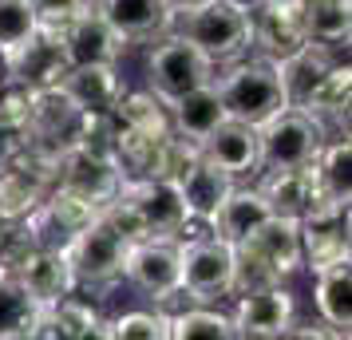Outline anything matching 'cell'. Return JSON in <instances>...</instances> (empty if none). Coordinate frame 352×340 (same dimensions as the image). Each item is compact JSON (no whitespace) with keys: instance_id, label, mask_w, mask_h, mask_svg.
I'll return each mask as SVG.
<instances>
[{"instance_id":"21","label":"cell","mask_w":352,"mask_h":340,"mask_svg":"<svg viewBox=\"0 0 352 340\" xmlns=\"http://www.w3.org/2000/svg\"><path fill=\"white\" fill-rule=\"evenodd\" d=\"M340 60H349V52H336V48H329V44H317V40H309L301 52H293L289 60H281L277 71H281V83H285L289 107H301L305 99H309V91H313Z\"/></svg>"},{"instance_id":"14","label":"cell","mask_w":352,"mask_h":340,"mask_svg":"<svg viewBox=\"0 0 352 340\" xmlns=\"http://www.w3.org/2000/svg\"><path fill=\"white\" fill-rule=\"evenodd\" d=\"M198 150H202V162H210L214 170L230 174L234 182L261 174V146H257V127H245V123L222 119V123L210 131L202 143H198Z\"/></svg>"},{"instance_id":"2","label":"cell","mask_w":352,"mask_h":340,"mask_svg":"<svg viewBox=\"0 0 352 340\" xmlns=\"http://www.w3.org/2000/svg\"><path fill=\"white\" fill-rule=\"evenodd\" d=\"M170 32L190 40L214 64H234L250 56V4L245 0H202L190 8H175Z\"/></svg>"},{"instance_id":"29","label":"cell","mask_w":352,"mask_h":340,"mask_svg":"<svg viewBox=\"0 0 352 340\" xmlns=\"http://www.w3.org/2000/svg\"><path fill=\"white\" fill-rule=\"evenodd\" d=\"M111 119L119 123L123 131H135V135H146V139H162V135H170V111H166V103L159 95H151L146 87L139 91H123V99L115 103Z\"/></svg>"},{"instance_id":"27","label":"cell","mask_w":352,"mask_h":340,"mask_svg":"<svg viewBox=\"0 0 352 340\" xmlns=\"http://www.w3.org/2000/svg\"><path fill=\"white\" fill-rule=\"evenodd\" d=\"M313 179L324 206H349L352 202V143L349 135H329L313 162Z\"/></svg>"},{"instance_id":"10","label":"cell","mask_w":352,"mask_h":340,"mask_svg":"<svg viewBox=\"0 0 352 340\" xmlns=\"http://www.w3.org/2000/svg\"><path fill=\"white\" fill-rule=\"evenodd\" d=\"M123 258H127V242L103 218H96L67 249V261H72V273H76L80 289H103V285L119 281Z\"/></svg>"},{"instance_id":"22","label":"cell","mask_w":352,"mask_h":340,"mask_svg":"<svg viewBox=\"0 0 352 340\" xmlns=\"http://www.w3.org/2000/svg\"><path fill=\"white\" fill-rule=\"evenodd\" d=\"M16 281L24 285V293L32 297L36 305H56V301H64L67 293H76V273H72V261L67 253H52V249H36L32 258L20 265Z\"/></svg>"},{"instance_id":"38","label":"cell","mask_w":352,"mask_h":340,"mask_svg":"<svg viewBox=\"0 0 352 340\" xmlns=\"http://www.w3.org/2000/svg\"><path fill=\"white\" fill-rule=\"evenodd\" d=\"M28 4H32V12H36L40 32H60L76 16H83L96 0H28Z\"/></svg>"},{"instance_id":"17","label":"cell","mask_w":352,"mask_h":340,"mask_svg":"<svg viewBox=\"0 0 352 340\" xmlns=\"http://www.w3.org/2000/svg\"><path fill=\"white\" fill-rule=\"evenodd\" d=\"M60 48H64L67 67H91V64H119L123 40L107 28V20L96 12V4L76 16L67 28H60Z\"/></svg>"},{"instance_id":"6","label":"cell","mask_w":352,"mask_h":340,"mask_svg":"<svg viewBox=\"0 0 352 340\" xmlns=\"http://www.w3.org/2000/svg\"><path fill=\"white\" fill-rule=\"evenodd\" d=\"M123 281L155 308H166L182 297V269H178V242L151 238L131 242L123 258Z\"/></svg>"},{"instance_id":"31","label":"cell","mask_w":352,"mask_h":340,"mask_svg":"<svg viewBox=\"0 0 352 340\" xmlns=\"http://www.w3.org/2000/svg\"><path fill=\"white\" fill-rule=\"evenodd\" d=\"M305 24H309V40L329 44L336 52H349V36H352L349 0H309L305 4Z\"/></svg>"},{"instance_id":"39","label":"cell","mask_w":352,"mask_h":340,"mask_svg":"<svg viewBox=\"0 0 352 340\" xmlns=\"http://www.w3.org/2000/svg\"><path fill=\"white\" fill-rule=\"evenodd\" d=\"M28 340H76V337H72V328L56 317V308L44 305L36 313V321L28 324Z\"/></svg>"},{"instance_id":"23","label":"cell","mask_w":352,"mask_h":340,"mask_svg":"<svg viewBox=\"0 0 352 340\" xmlns=\"http://www.w3.org/2000/svg\"><path fill=\"white\" fill-rule=\"evenodd\" d=\"M349 103H352V67H349V60H340L309 91V99L301 103V111L313 115L329 135H349Z\"/></svg>"},{"instance_id":"15","label":"cell","mask_w":352,"mask_h":340,"mask_svg":"<svg viewBox=\"0 0 352 340\" xmlns=\"http://www.w3.org/2000/svg\"><path fill=\"white\" fill-rule=\"evenodd\" d=\"M96 12L123 44H151L175 24L170 0H96Z\"/></svg>"},{"instance_id":"11","label":"cell","mask_w":352,"mask_h":340,"mask_svg":"<svg viewBox=\"0 0 352 340\" xmlns=\"http://www.w3.org/2000/svg\"><path fill=\"white\" fill-rule=\"evenodd\" d=\"M56 186L83 198V202H91L96 210H103L107 202H115L119 186H123V174H119L115 159L80 150V146H67L60 155V162H56Z\"/></svg>"},{"instance_id":"20","label":"cell","mask_w":352,"mask_h":340,"mask_svg":"<svg viewBox=\"0 0 352 340\" xmlns=\"http://www.w3.org/2000/svg\"><path fill=\"white\" fill-rule=\"evenodd\" d=\"M238 245L254 249L281 281L301 269V234H297V222H293V218H277V214H273V218H265V222Z\"/></svg>"},{"instance_id":"24","label":"cell","mask_w":352,"mask_h":340,"mask_svg":"<svg viewBox=\"0 0 352 340\" xmlns=\"http://www.w3.org/2000/svg\"><path fill=\"white\" fill-rule=\"evenodd\" d=\"M234 186H238V182L230 179V174H222V170H214L210 162H194L190 170H186V179L178 182L175 190H178V198H182V206H186V218L210 226L214 214L222 210V202L230 198Z\"/></svg>"},{"instance_id":"37","label":"cell","mask_w":352,"mask_h":340,"mask_svg":"<svg viewBox=\"0 0 352 340\" xmlns=\"http://www.w3.org/2000/svg\"><path fill=\"white\" fill-rule=\"evenodd\" d=\"M36 253L28 222H0V277H16L20 265Z\"/></svg>"},{"instance_id":"32","label":"cell","mask_w":352,"mask_h":340,"mask_svg":"<svg viewBox=\"0 0 352 340\" xmlns=\"http://www.w3.org/2000/svg\"><path fill=\"white\" fill-rule=\"evenodd\" d=\"M170 340H238L230 313L218 305H186L170 313Z\"/></svg>"},{"instance_id":"25","label":"cell","mask_w":352,"mask_h":340,"mask_svg":"<svg viewBox=\"0 0 352 340\" xmlns=\"http://www.w3.org/2000/svg\"><path fill=\"white\" fill-rule=\"evenodd\" d=\"M313 305L320 324L336 332L352 328V261H336L329 269L313 273Z\"/></svg>"},{"instance_id":"9","label":"cell","mask_w":352,"mask_h":340,"mask_svg":"<svg viewBox=\"0 0 352 340\" xmlns=\"http://www.w3.org/2000/svg\"><path fill=\"white\" fill-rule=\"evenodd\" d=\"M99 218V210L83 198L67 194L60 186H52V194L36 206L24 222H28V234H32L36 249H52V253H67L72 242L80 238L83 229Z\"/></svg>"},{"instance_id":"8","label":"cell","mask_w":352,"mask_h":340,"mask_svg":"<svg viewBox=\"0 0 352 340\" xmlns=\"http://www.w3.org/2000/svg\"><path fill=\"white\" fill-rule=\"evenodd\" d=\"M230 324L238 340H281L297 324V297L285 281L254 293H238L230 308Z\"/></svg>"},{"instance_id":"13","label":"cell","mask_w":352,"mask_h":340,"mask_svg":"<svg viewBox=\"0 0 352 340\" xmlns=\"http://www.w3.org/2000/svg\"><path fill=\"white\" fill-rule=\"evenodd\" d=\"M301 234V269L320 273L336 261H352L349 253V206H320L297 222Z\"/></svg>"},{"instance_id":"19","label":"cell","mask_w":352,"mask_h":340,"mask_svg":"<svg viewBox=\"0 0 352 340\" xmlns=\"http://www.w3.org/2000/svg\"><path fill=\"white\" fill-rule=\"evenodd\" d=\"M60 91L72 99V107L80 115H111L115 103L123 99L127 83L115 64H91V67H67L60 80Z\"/></svg>"},{"instance_id":"36","label":"cell","mask_w":352,"mask_h":340,"mask_svg":"<svg viewBox=\"0 0 352 340\" xmlns=\"http://www.w3.org/2000/svg\"><path fill=\"white\" fill-rule=\"evenodd\" d=\"M36 313H40V305L24 293L16 277H0V337L4 332H28Z\"/></svg>"},{"instance_id":"3","label":"cell","mask_w":352,"mask_h":340,"mask_svg":"<svg viewBox=\"0 0 352 340\" xmlns=\"http://www.w3.org/2000/svg\"><path fill=\"white\" fill-rule=\"evenodd\" d=\"M178 269H182V297L190 305H218L234 297V245L214 238L206 222H186L178 234Z\"/></svg>"},{"instance_id":"43","label":"cell","mask_w":352,"mask_h":340,"mask_svg":"<svg viewBox=\"0 0 352 340\" xmlns=\"http://www.w3.org/2000/svg\"><path fill=\"white\" fill-rule=\"evenodd\" d=\"M175 8H190V4H202V0H170Z\"/></svg>"},{"instance_id":"5","label":"cell","mask_w":352,"mask_h":340,"mask_svg":"<svg viewBox=\"0 0 352 340\" xmlns=\"http://www.w3.org/2000/svg\"><path fill=\"white\" fill-rule=\"evenodd\" d=\"M329 131L301 107H285L270 123L257 127V146H261V170H305L313 166Z\"/></svg>"},{"instance_id":"12","label":"cell","mask_w":352,"mask_h":340,"mask_svg":"<svg viewBox=\"0 0 352 340\" xmlns=\"http://www.w3.org/2000/svg\"><path fill=\"white\" fill-rule=\"evenodd\" d=\"M4 83L24 87V91H44V87H60L67 76V60L60 48V32H36L24 48L0 60Z\"/></svg>"},{"instance_id":"35","label":"cell","mask_w":352,"mask_h":340,"mask_svg":"<svg viewBox=\"0 0 352 340\" xmlns=\"http://www.w3.org/2000/svg\"><path fill=\"white\" fill-rule=\"evenodd\" d=\"M36 32H40V24H36L28 0H0V60L24 48Z\"/></svg>"},{"instance_id":"42","label":"cell","mask_w":352,"mask_h":340,"mask_svg":"<svg viewBox=\"0 0 352 340\" xmlns=\"http://www.w3.org/2000/svg\"><path fill=\"white\" fill-rule=\"evenodd\" d=\"M0 340H28V332H4Z\"/></svg>"},{"instance_id":"40","label":"cell","mask_w":352,"mask_h":340,"mask_svg":"<svg viewBox=\"0 0 352 340\" xmlns=\"http://www.w3.org/2000/svg\"><path fill=\"white\" fill-rule=\"evenodd\" d=\"M281 340H349V332H336V328H329V324L309 321V324H293Z\"/></svg>"},{"instance_id":"30","label":"cell","mask_w":352,"mask_h":340,"mask_svg":"<svg viewBox=\"0 0 352 340\" xmlns=\"http://www.w3.org/2000/svg\"><path fill=\"white\" fill-rule=\"evenodd\" d=\"M28 146V91L4 83L0 87V166L16 162Z\"/></svg>"},{"instance_id":"18","label":"cell","mask_w":352,"mask_h":340,"mask_svg":"<svg viewBox=\"0 0 352 340\" xmlns=\"http://www.w3.org/2000/svg\"><path fill=\"white\" fill-rule=\"evenodd\" d=\"M257 190L265 198L270 214L293 218V222H301V218H309L313 210L324 206L317 179H313V166H305V170H261Z\"/></svg>"},{"instance_id":"41","label":"cell","mask_w":352,"mask_h":340,"mask_svg":"<svg viewBox=\"0 0 352 340\" xmlns=\"http://www.w3.org/2000/svg\"><path fill=\"white\" fill-rule=\"evenodd\" d=\"M76 340H111V332H107V321H99L96 328H87V332H80Z\"/></svg>"},{"instance_id":"44","label":"cell","mask_w":352,"mask_h":340,"mask_svg":"<svg viewBox=\"0 0 352 340\" xmlns=\"http://www.w3.org/2000/svg\"><path fill=\"white\" fill-rule=\"evenodd\" d=\"M0 87H4V71H0Z\"/></svg>"},{"instance_id":"26","label":"cell","mask_w":352,"mask_h":340,"mask_svg":"<svg viewBox=\"0 0 352 340\" xmlns=\"http://www.w3.org/2000/svg\"><path fill=\"white\" fill-rule=\"evenodd\" d=\"M265 218H273V214H270V206H265L261 190H257V186H234L230 198L222 202V210L214 214L210 229H214V238L238 245V242H245Z\"/></svg>"},{"instance_id":"33","label":"cell","mask_w":352,"mask_h":340,"mask_svg":"<svg viewBox=\"0 0 352 340\" xmlns=\"http://www.w3.org/2000/svg\"><path fill=\"white\" fill-rule=\"evenodd\" d=\"M194 162H202L198 143H190V139H182V135H175V131H170V135H162V139H159L155 155H151V162H146V174H143V179L178 186V182L186 179V170H190Z\"/></svg>"},{"instance_id":"16","label":"cell","mask_w":352,"mask_h":340,"mask_svg":"<svg viewBox=\"0 0 352 340\" xmlns=\"http://www.w3.org/2000/svg\"><path fill=\"white\" fill-rule=\"evenodd\" d=\"M80 111L72 107V99L60 87H44V91H28V146L64 155L72 146Z\"/></svg>"},{"instance_id":"7","label":"cell","mask_w":352,"mask_h":340,"mask_svg":"<svg viewBox=\"0 0 352 340\" xmlns=\"http://www.w3.org/2000/svg\"><path fill=\"white\" fill-rule=\"evenodd\" d=\"M250 4V52L281 64L309 44L305 4L309 0H245Z\"/></svg>"},{"instance_id":"34","label":"cell","mask_w":352,"mask_h":340,"mask_svg":"<svg viewBox=\"0 0 352 340\" xmlns=\"http://www.w3.org/2000/svg\"><path fill=\"white\" fill-rule=\"evenodd\" d=\"M111 340H170V313L166 308H127L107 321Z\"/></svg>"},{"instance_id":"28","label":"cell","mask_w":352,"mask_h":340,"mask_svg":"<svg viewBox=\"0 0 352 340\" xmlns=\"http://www.w3.org/2000/svg\"><path fill=\"white\" fill-rule=\"evenodd\" d=\"M166 111H170V131L182 135V139H190V143H202L210 131L226 119L214 83L194 87V91H186V95H178L175 103H166Z\"/></svg>"},{"instance_id":"4","label":"cell","mask_w":352,"mask_h":340,"mask_svg":"<svg viewBox=\"0 0 352 340\" xmlns=\"http://www.w3.org/2000/svg\"><path fill=\"white\" fill-rule=\"evenodd\" d=\"M143 71H146V91L159 95L162 103H175L178 95H186L194 87L214 83L218 64L210 60L206 52L194 48L190 40H182L178 32H166L159 40H151Z\"/></svg>"},{"instance_id":"1","label":"cell","mask_w":352,"mask_h":340,"mask_svg":"<svg viewBox=\"0 0 352 340\" xmlns=\"http://www.w3.org/2000/svg\"><path fill=\"white\" fill-rule=\"evenodd\" d=\"M214 91H218V103H222L226 119L245 123V127H261V123H270L273 115H281L289 107L277 64L261 60L254 52L234 60V64L218 67L214 71Z\"/></svg>"}]
</instances>
